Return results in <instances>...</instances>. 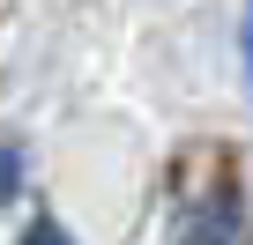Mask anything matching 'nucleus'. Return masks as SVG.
Listing matches in <instances>:
<instances>
[{
  "label": "nucleus",
  "instance_id": "1",
  "mask_svg": "<svg viewBox=\"0 0 253 245\" xmlns=\"http://www.w3.org/2000/svg\"><path fill=\"white\" fill-rule=\"evenodd\" d=\"M238 201H209L194 223H186V245H238Z\"/></svg>",
  "mask_w": 253,
  "mask_h": 245
},
{
  "label": "nucleus",
  "instance_id": "2",
  "mask_svg": "<svg viewBox=\"0 0 253 245\" xmlns=\"http://www.w3.org/2000/svg\"><path fill=\"white\" fill-rule=\"evenodd\" d=\"M23 245H75V238H67V230H60V223H52V215H38V223H30V230H23Z\"/></svg>",
  "mask_w": 253,
  "mask_h": 245
},
{
  "label": "nucleus",
  "instance_id": "3",
  "mask_svg": "<svg viewBox=\"0 0 253 245\" xmlns=\"http://www.w3.org/2000/svg\"><path fill=\"white\" fill-rule=\"evenodd\" d=\"M8 178H15V149H0V201H8V193H15Z\"/></svg>",
  "mask_w": 253,
  "mask_h": 245
},
{
  "label": "nucleus",
  "instance_id": "4",
  "mask_svg": "<svg viewBox=\"0 0 253 245\" xmlns=\"http://www.w3.org/2000/svg\"><path fill=\"white\" fill-rule=\"evenodd\" d=\"M238 45H246V67H253V8H246V30H238Z\"/></svg>",
  "mask_w": 253,
  "mask_h": 245
}]
</instances>
